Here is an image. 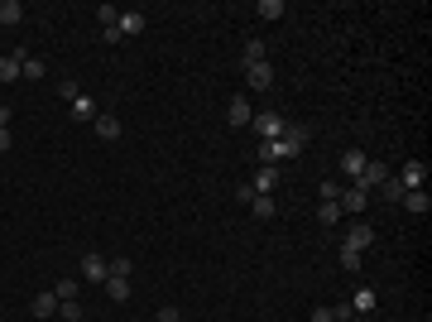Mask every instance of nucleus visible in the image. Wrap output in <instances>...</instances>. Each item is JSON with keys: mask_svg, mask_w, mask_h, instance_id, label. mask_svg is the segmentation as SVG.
<instances>
[{"mask_svg": "<svg viewBox=\"0 0 432 322\" xmlns=\"http://www.w3.org/2000/svg\"><path fill=\"white\" fill-rule=\"evenodd\" d=\"M29 313H34V318H58V294H34Z\"/></svg>", "mask_w": 432, "mask_h": 322, "instance_id": "4468645a", "label": "nucleus"}, {"mask_svg": "<svg viewBox=\"0 0 432 322\" xmlns=\"http://www.w3.org/2000/svg\"><path fill=\"white\" fill-rule=\"evenodd\" d=\"M106 269L115 274V279H130V269H135V265H130V255H115V260H106ZM110 274H106V279H110Z\"/></svg>", "mask_w": 432, "mask_h": 322, "instance_id": "393cba45", "label": "nucleus"}, {"mask_svg": "<svg viewBox=\"0 0 432 322\" xmlns=\"http://www.w3.org/2000/svg\"><path fill=\"white\" fill-rule=\"evenodd\" d=\"M375 193H384V202H404V183H399V178H384Z\"/></svg>", "mask_w": 432, "mask_h": 322, "instance_id": "b1692460", "label": "nucleus"}, {"mask_svg": "<svg viewBox=\"0 0 432 322\" xmlns=\"http://www.w3.org/2000/svg\"><path fill=\"white\" fill-rule=\"evenodd\" d=\"M384 178H389V173H384V164H375V159H370V164L360 169V178H355V188H365V193H375V188H380Z\"/></svg>", "mask_w": 432, "mask_h": 322, "instance_id": "6e6552de", "label": "nucleus"}, {"mask_svg": "<svg viewBox=\"0 0 432 322\" xmlns=\"http://www.w3.org/2000/svg\"><path fill=\"white\" fill-rule=\"evenodd\" d=\"M313 322H336V318H331V308H317V313H313Z\"/></svg>", "mask_w": 432, "mask_h": 322, "instance_id": "f704fd0d", "label": "nucleus"}, {"mask_svg": "<svg viewBox=\"0 0 432 322\" xmlns=\"http://www.w3.org/2000/svg\"><path fill=\"white\" fill-rule=\"evenodd\" d=\"M284 10H288L284 0H259V5H255V15H259V19H284Z\"/></svg>", "mask_w": 432, "mask_h": 322, "instance_id": "6ab92c4d", "label": "nucleus"}, {"mask_svg": "<svg viewBox=\"0 0 432 322\" xmlns=\"http://www.w3.org/2000/svg\"><path fill=\"white\" fill-rule=\"evenodd\" d=\"M317 221H322V226H336V221H341V207H336V202H322V207H317Z\"/></svg>", "mask_w": 432, "mask_h": 322, "instance_id": "c85d7f7f", "label": "nucleus"}, {"mask_svg": "<svg viewBox=\"0 0 432 322\" xmlns=\"http://www.w3.org/2000/svg\"><path fill=\"white\" fill-rule=\"evenodd\" d=\"M250 115H255V111H250L245 97H230V106H226V120H230V125H250Z\"/></svg>", "mask_w": 432, "mask_h": 322, "instance_id": "dca6fc26", "label": "nucleus"}, {"mask_svg": "<svg viewBox=\"0 0 432 322\" xmlns=\"http://www.w3.org/2000/svg\"><path fill=\"white\" fill-rule=\"evenodd\" d=\"M250 188H255L259 198H274V188H279V169H274V164H264V169L255 173V183H250Z\"/></svg>", "mask_w": 432, "mask_h": 322, "instance_id": "0eeeda50", "label": "nucleus"}, {"mask_svg": "<svg viewBox=\"0 0 432 322\" xmlns=\"http://www.w3.org/2000/svg\"><path fill=\"white\" fill-rule=\"evenodd\" d=\"M250 212L259 216V221H269V216H274V198H255V202H250Z\"/></svg>", "mask_w": 432, "mask_h": 322, "instance_id": "c756f323", "label": "nucleus"}, {"mask_svg": "<svg viewBox=\"0 0 432 322\" xmlns=\"http://www.w3.org/2000/svg\"><path fill=\"white\" fill-rule=\"evenodd\" d=\"M77 322H87V318H77Z\"/></svg>", "mask_w": 432, "mask_h": 322, "instance_id": "4c0bfd02", "label": "nucleus"}, {"mask_svg": "<svg viewBox=\"0 0 432 322\" xmlns=\"http://www.w3.org/2000/svg\"><path fill=\"white\" fill-rule=\"evenodd\" d=\"M5 125H10V106L0 102V130H5Z\"/></svg>", "mask_w": 432, "mask_h": 322, "instance_id": "c9c22d12", "label": "nucleus"}, {"mask_svg": "<svg viewBox=\"0 0 432 322\" xmlns=\"http://www.w3.org/2000/svg\"><path fill=\"white\" fill-rule=\"evenodd\" d=\"M29 48H14V53H0V82H14L19 77V58H24Z\"/></svg>", "mask_w": 432, "mask_h": 322, "instance_id": "2eb2a0df", "label": "nucleus"}, {"mask_svg": "<svg viewBox=\"0 0 432 322\" xmlns=\"http://www.w3.org/2000/svg\"><path fill=\"white\" fill-rule=\"evenodd\" d=\"M351 313H375V289H355V299H351Z\"/></svg>", "mask_w": 432, "mask_h": 322, "instance_id": "aec40b11", "label": "nucleus"}, {"mask_svg": "<svg viewBox=\"0 0 432 322\" xmlns=\"http://www.w3.org/2000/svg\"><path fill=\"white\" fill-rule=\"evenodd\" d=\"M106 294H110V303H125V299H130V279H115V274H110Z\"/></svg>", "mask_w": 432, "mask_h": 322, "instance_id": "4be33fe9", "label": "nucleus"}, {"mask_svg": "<svg viewBox=\"0 0 432 322\" xmlns=\"http://www.w3.org/2000/svg\"><path fill=\"white\" fill-rule=\"evenodd\" d=\"M92 130H97L101 140H120V120H115V115H106V111H101V115L92 120Z\"/></svg>", "mask_w": 432, "mask_h": 322, "instance_id": "f3484780", "label": "nucleus"}, {"mask_svg": "<svg viewBox=\"0 0 432 322\" xmlns=\"http://www.w3.org/2000/svg\"><path fill=\"white\" fill-rule=\"evenodd\" d=\"M53 294H58V303H72V299H77V279H58Z\"/></svg>", "mask_w": 432, "mask_h": 322, "instance_id": "a878e982", "label": "nucleus"}, {"mask_svg": "<svg viewBox=\"0 0 432 322\" xmlns=\"http://www.w3.org/2000/svg\"><path fill=\"white\" fill-rule=\"evenodd\" d=\"M24 19V5L19 0H0V24H19Z\"/></svg>", "mask_w": 432, "mask_h": 322, "instance_id": "412c9836", "label": "nucleus"}, {"mask_svg": "<svg viewBox=\"0 0 432 322\" xmlns=\"http://www.w3.org/2000/svg\"><path fill=\"white\" fill-rule=\"evenodd\" d=\"M106 255H101V250H87V255H82V279H87V284H106Z\"/></svg>", "mask_w": 432, "mask_h": 322, "instance_id": "7ed1b4c3", "label": "nucleus"}, {"mask_svg": "<svg viewBox=\"0 0 432 322\" xmlns=\"http://www.w3.org/2000/svg\"><path fill=\"white\" fill-rule=\"evenodd\" d=\"M365 164H370V154H365V149H346V154H341L346 178H360V169H365Z\"/></svg>", "mask_w": 432, "mask_h": 322, "instance_id": "ddd939ff", "label": "nucleus"}, {"mask_svg": "<svg viewBox=\"0 0 432 322\" xmlns=\"http://www.w3.org/2000/svg\"><path fill=\"white\" fill-rule=\"evenodd\" d=\"M404 212H413V216H428L432 212V198H428V188H418V193H404V202H399Z\"/></svg>", "mask_w": 432, "mask_h": 322, "instance_id": "1a4fd4ad", "label": "nucleus"}, {"mask_svg": "<svg viewBox=\"0 0 432 322\" xmlns=\"http://www.w3.org/2000/svg\"><path fill=\"white\" fill-rule=\"evenodd\" d=\"M399 183H404V193H418V188H428V169H423L418 159H409V164L399 169Z\"/></svg>", "mask_w": 432, "mask_h": 322, "instance_id": "20e7f679", "label": "nucleus"}, {"mask_svg": "<svg viewBox=\"0 0 432 322\" xmlns=\"http://www.w3.org/2000/svg\"><path fill=\"white\" fill-rule=\"evenodd\" d=\"M240 63H245V68L264 63V44H259V39H250V44H245V53H240Z\"/></svg>", "mask_w": 432, "mask_h": 322, "instance_id": "5701e85b", "label": "nucleus"}, {"mask_svg": "<svg viewBox=\"0 0 432 322\" xmlns=\"http://www.w3.org/2000/svg\"><path fill=\"white\" fill-rule=\"evenodd\" d=\"M250 125H255V135H259V140H279V135L288 130V120H284L279 111H255V115H250Z\"/></svg>", "mask_w": 432, "mask_h": 322, "instance_id": "f03ea898", "label": "nucleus"}, {"mask_svg": "<svg viewBox=\"0 0 432 322\" xmlns=\"http://www.w3.org/2000/svg\"><path fill=\"white\" fill-rule=\"evenodd\" d=\"M303 144H308V130L303 125H288L279 140H259V159L264 164H284V159H298Z\"/></svg>", "mask_w": 432, "mask_h": 322, "instance_id": "f257e3e1", "label": "nucleus"}, {"mask_svg": "<svg viewBox=\"0 0 432 322\" xmlns=\"http://www.w3.org/2000/svg\"><path fill=\"white\" fill-rule=\"evenodd\" d=\"M245 82H250V92H269V87H274V68H269V58L255 63V68H245Z\"/></svg>", "mask_w": 432, "mask_h": 322, "instance_id": "39448f33", "label": "nucleus"}, {"mask_svg": "<svg viewBox=\"0 0 432 322\" xmlns=\"http://www.w3.org/2000/svg\"><path fill=\"white\" fill-rule=\"evenodd\" d=\"M58 97H63V102H68V106H72V102H77V97H82V87H77V82H72V77H68V82H58Z\"/></svg>", "mask_w": 432, "mask_h": 322, "instance_id": "7c9ffc66", "label": "nucleus"}, {"mask_svg": "<svg viewBox=\"0 0 432 322\" xmlns=\"http://www.w3.org/2000/svg\"><path fill=\"white\" fill-rule=\"evenodd\" d=\"M43 73H48V68H43V58H34V53H24V58H19V77H34V82H39Z\"/></svg>", "mask_w": 432, "mask_h": 322, "instance_id": "a211bd4d", "label": "nucleus"}, {"mask_svg": "<svg viewBox=\"0 0 432 322\" xmlns=\"http://www.w3.org/2000/svg\"><path fill=\"white\" fill-rule=\"evenodd\" d=\"M375 240V226H365V221H355L351 231H346V250H365Z\"/></svg>", "mask_w": 432, "mask_h": 322, "instance_id": "9b49d317", "label": "nucleus"}, {"mask_svg": "<svg viewBox=\"0 0 432 322\" xmlns=\"http://www.w3.org/2000/svg\"><path fill=\"white\" fill-rule=\"evenodd\" d=\"M159 322H183V313H178L173 303H168V308H159Z\"/></svg>", "mask_w": 432, "mask_h": 322, "instance_id": "72a5a7b5", "label": "nucleus"}, {"mask_svg": "<svg viewBox=\"0 0 432 322\" xmlns=\"http://www.w3.org/2000/svg\"><path fill=\"white\" fill-rule=\"evenodd\" d=\"M72 120H77V125H92V120H97V115H101V111H97V102H92V97H77V102H72Z\"/></svg>", "mask_w": 432, "mask_h": 322, "instance_id": "f8f14e48", "label": "nucleus"}, {"mask_svg": "<svg viewBox=\"0 0 432 322\" xmlns=\"http://www.w3.org/2000/svg\"><path fill=\"white\" fill-rule=\"evenodd\" d=\"M120 39H135V34H144V10H120Z\"/></svg>", "mask_w": 432, "mask_h": 322, "instance_id": "423d86ee", "label": "nucleus"}, {"mask_svg": "<svg viewBox=\"0 0 432 322\" xmlns=\"http://www.w3.org/2000/svg\"><path fill=\"white\" fill-rule=\"evenodd\" d=\"M336 198H341V183H336V178H326V183H322V202H336Z\"/></svg>", "mask_w": 432, "mask_h": 322, "instance_id": "2f4dec72", "label": "nucleus"}, {"mask_svg": "<svg viewBox=\"0 0 432 322\" xmlns=\"http://www.w3.org/2000/svg\"><path fill=\"white\" fill-rule=\"evenodd\" d=\"M255 198H259V193H255V188H250V183H240V188H235V202H245V207H250V202H255Z\"/></svg>", "mask_w": 432, "mask_h": 322, "instance_id": "473e14b6", "label": "nucleus"}, {"mask_svg": "<svg viewBox=\"0 0 432 322\" xmlns=\"http://www.w3.org/2000/svg\"><path fill=\"white\" fill-rule=\"evenodd\" d=\"M97 19H101V29H115L120 24V10L115 5H97Z\"/></svg>", "mask_w": 432, "mask_h": 322, "instance_id": "bb28decb", "label": "nucleus"}, {"mask_svg": "<svg viewBox=\"0 0 432 322\" xmlns=\"http://www.w3.org/2000/svg\"><path fill=\"white\" fill-rule=\"evenodd\" d=\"M5 149H10V130H0V154H5Z\"/></svg>", "mask_w": 432, "mask_h": 322, "instance_id": "e433bc0d", "label": "nucleus"}, {"mask_svg": "<svg viewBox=\"0 0 432 322\" xmlns=\"http://www.w3.org/2000/svg\"><path fill=\"white\" fill-rule=\"evenodd\" d=\"M336 207H346V212H365V207H370V193H365V188H346V193L336 198Z\"/></svg>", "mask_w": 432, "mask_h": 322, "instance_id": "9d476101", "label": "nucleus"}, {"mask_svg": "<svg viewBox=\"0 0 432 322\" xmlns=\"http://www.w3.org/2000/svg\"><path fill=\"white\" fill-rule=\"evenodd\" d=\"M341 269H346V274H360V250H346V245H341Z\"/></svg>", "mask_w": 432, "mask_h": 322, "instance_id": "cd10ccee", "label": "nucleus"}]
</instances>
